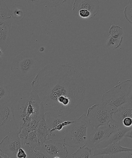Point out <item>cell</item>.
Masks as SVG:
<instances>
[{"instance_id": "obj_13", "label": "cell", "mask_w": 132, "mask_h": 158, "mask_svg": "<svg viewBox=\"0 0 132 158\" xmlns=\"http://www.w3.org/2000/svg\"><path fill=\"white\" fill-rule=\"evenodd\" d=\"M130 130L123 127H118L107 139L96 145L94 149L105 148L110 144L120 141L124 137L126 133Z\"/></svg>"}, {"instance_id": "obj_9", "label": "cell", "mask_w": 132, "mask_h": 158, "mask_svg": "<svg viewBox=\"0 0 132 158\" xmlns=\"http://www.w3.org/2000/svg\"><path fill=\"white\" fill-rule=\"evenodd\" d=\"M44 153L47 158H67L68 152L64 143L49 140L39 145L35 148Z\"/></svg>"}, {"instance_id": "obj_22", "label": "cell", "mask_w": 132, "mask_h": 158, "mask_svg": "<svg viewBox=\"0 0 132 158\" xmlns=\"http://www.w3.org/2000/svg\"><path fill=\"white\" fill-rule=\"evenodd\" d=\"M67 0H43L44 4L46 7H55L62 5Z\"/></svg>"}, {"instance_id": "obj_10", "label": "cell", "mask_w": 132, "mask_h": 158, "mask_svg": "<svg viewBox=\"0 0 132 158\" xmlns=\"http://www.w3.org/2000/svg\"><path fill=\"white\" fill-rule=\"evenodd\" d=\"M99 0H75L72 10L76 15L79 10L90 12L93 18L99 12Z\"/></svg>"}, {"instance_id": "obj_26", "label": "cell", "mask_w": 132, "mask_h": 158, "mask_svg": "<svg viewBox=\"0 0 132 158\" xmlns=\"http://www.w3.org/2000/svg\"><path fill=\"white\" fill-rule=\"evenodd\" d=\"M16 158H27V152L23 148H20L18 150L16 155Z\"/></svg>"}, {"instance_id": "obj_3", "label": "cell", "mask_w": 132, "mask_h": 158, "mask_svg": "<svg viewBox=\"0 0 132 158\" xmlns=\"http://www.w3.org/2000/svg\"><path fill=\"white\" fill-rule=\"evenodd\" d=\"M40 62L37 55L31 50H25L17 55L11 65L12 71L18 79L27 81L39 71Z\"/></svg>"}, {"instance_id": "obj_21", "label": "cell", "mask_w": 132, "mask_h": 158, "mask_svg": "<svg viewBox=\"0 0 132 158\" xmlns=\"http://www.w3.org/2000/svg\"><path fill=\"white\" fill-rule=\"evenodd\" d=\"M124 15L126 20L132 24V1H130L124 8Z\"/></svg>"}, {"instance_id": "obj_18", "label": "cell", "mask_w": 132, "mask_h": 158, "mask_svg": "<svg viewBox=\"0 0 132 158\" xmlns=\"http://www.w3.org/2000/svg\"><path fill=\"white\" fill-rule=\"evenodd\" d=\"M91 155V150L86 145L80 147L72 155L73 158H89Z\"/></svg>"}, {"instance_id": "obj_7", "label": "cell", "mask_w": 132, "mask_h": 158, "mask_svg": "<svg viewBox=\"0 0 132 158\" xmlns=\"http://www.w3.org/2000/svg\"><path fill=\"white\" fill-rule=\"evenodd\" d=\"M91 131L87 134V146L93 148L99 143L107 139L113 132L118 128V126L114 121L108 125L101 126L97 128L90 127Z\"/></svg>"}, {"instance_id": "obj_11", "label": "cell", "mask_w": 132, "mask_h": 158, "mask_svg": "<svg viewBox=\"0 0 132 158\" xmlns=\"http://www.w3.org/2000/svg\"><path fill=\"white\" fill-rule=\"evenodd\" d=\"M132 152V148H125L121 146L120 141L114 142L104 148L94 149L93 156L99 155H108L112 157V156L116 153L124 152Z\"/></svg>"}, {"instance_id": "obj_32", "label": "cell", "mask_w": 132, "mask_h": 158, "mask_svg": "<svg viewBox=\"0 0 132 158\" xmlns=\"http://www.w3.org/2000/svg\"><path fill=\"white\" fill-rule=\"evenodd\" d=\"M4 20L3 19H0V25L2 24L4 22Z\"/></svg>"}, {"instance_id": "obj_30", "label": "cell", "mask_w": 132, "mask_h": 158, "mask_svg": "<svg viewBox=\"0 0 132 158\" xmlns=\"http://www.w3.org/2000/svg\"><path fill=\"white\" fill-rule=\"evenodd\" d=\"M0 155H1V156H2L3 158H8V156H6V155L4 154V153H3L1 151V150H0Z\"/></svg>"}, {"instance_id": "obj_6", "label": "cell", "mask_w": 132, "mask_h": 158, "mask_svg": "<svg viewBox=\"0 0 132 158\" xmlns=\"http://www.w3.org/2000/svg\"><path fill=\"white\" fill-rule=\"evenodd\" d=\"M113 113L111 106L102 102L92 106L87 110L86 115L89 126L96 128L108 125L114 121L113 118Z\"/></svg>"}, {"instance_id": "obj_27", "label": "cell", "mask_w": 132, "mask_h": 158, "mask_svg": "<svg viewBox=\"0 0 132 158\" xmlns=\"http://www.w3.org/2000/svg\"><path fill=\"white\" fill-rule=\"evenodd\" d=\"M130 80V82L129 88L128 91V102L132 105V77Z\"/></svg>"}, {"instance_id": "obj_29", "label": "cell", "mask_w": 132, "mask_h": 158, "mask_svg": "<svg viewBox=\"0 0 132 158\" xmlns=\"http://www.w3.org/2000/svg\"><path fill=\"white\" fill-rule=\"evenodd\" d=\"M21 11L20 10H14V12L13 14L16 15L17 16H19L20 15H21Z\"/></svg>"}, {"instance_id": "obj_2", "label": "cell", "mask_w": 132, "mask_h": 158, "mask_svg": "<svg viewBox=\"0 0 132 158\" xmlns=\"http://www.w3.org/2000/svg\"><path fill=\"white\" fill-rule=\"evenodd\" d=\"M13 116L18 133L24 127L30 131L36 130L39 121L45 117L42 103L33 92L19 93L11 107Z\"/></svg>"}, {"instance_id": "obj_1", "label": "cell", "mask_w": 132, "mask_h": 158, "mask_svg": "<svg viewBox=\"0 0 132 158\" xmlns=\"http://www.w3.org/2000/svg\"><path fill=\"white\" fill-rule=\"evenodd\" d=\"M31 86L42 103L45 118L66 117L85 98L84 77L74 67L64 64L46 65L38 72Z\"/></svg>"}, {"instance_id": "obj_25", "label": "cell", "mask_w": 132, "mask_h": 158, "mask_svg": "<svg viewBox=\"0 0 132 158\" xmlns=\"http://www.w3.org/2000/svg\"><path fill=\"white\" fill-rule=\"evenodd\" d=\"M30 158H47V156H45L43 153L42 152L39 150H38L35 149L34 151L32 153L30 156Z\"/></svg>"}, {"instance_id": "obj_4", "label": "cell", "mask_w": 132, "mask_h": 158, "mask_svg": "<svg viewBox=\"0 0 132 158\" xmlns=\"http://www.w3.org/2000/svg\"><path fill=\"white\" fill-rule=\"evenodd\" d=\"M89 126L88 118L83 114L64 130L63 143L67 146L80 147L86 145L87 131Z\"/></svg>"}, {"instance_id": "obj_14", "label": "cell", "mask_w": 132, "mask_h": 158, "mask_svg": "<svg viewBox=\"0 0 132 158\" xmlns=\"http://www.w3.org/2000/svg\"><path fill=\"white\" fill-rule=\"evenodd\" d=\"M126 117L132 118V105L126 103L113 113V118L118 127L120 126L122 121Z\"/></svg>"}, {"instance_id": "obj_31", "label": "cell", "mask_w": 132, "mask_h": 158, "mask_svg": "<svg viewBox=\"0 0 132 158\" xmlns=\"http://www.w3.org/2000/svg\"><path fill=\"white\" fill-rule=\"evenodd\" d=\"M27 2H38V1H40V0H24Z\"/></svg>"}, {"instance_id": "obj_28", "label": "cell", "mask_w": 132, "mask_h": 158, "mask_svg": "<svg viewBox=\"0 0 132 158\" xmlns=\"http://www.w3.org/2000/svg\"><path fill=\"white\" fill-rule=\"evenodd\" d=\"M124 137H128L132 139V128L126 133Z\"/></svg>"}, {"instance_id": "obj_24", "label": "cell", "mask_w": 132, "mask_h": 158, "mask_svg": "<svg viewBox=\"0 0 132 158\" xmlns=\"http://www.w3.org/2000/svg\"><path fill=\"white\" fill-rule=\"evenodd\" d=\"M120 127L130 129L132 128V118L126 117L124 118L121 122Z\"/></svg>"}, {"instance_id": "obj_12", "label": "cell", "mask_w": 132, "mask_h": 158, "mask_svg": "<svg viewBox=\"0 0 132 158\" xmlns=\"http://www.w3.org/2000/svg\"><path fill=\"white\" fill-rule=\"evenodd\" d=\"M11 83L4 76H0V104H7L13 96Z\"/></svg>"}, {"instance_id": "obj_15", "label": "cell", "mask_w": 132, "mask_h": 158, "mask_svg": "<svg viewBox=\"0 0 132 158\" xmlns=\"http://www.w3.org/2000/svg\"><path fill=\"white\" fill-rule=\"evenodd\" d=\"M10 26L9 22L4 21L0 25V48L5 51L10 44Z\"/></svg>"}, {"instance_id": "obj_17", "label": "cell", "mask_w": 132, "mask_h": 158, "mask_svg": "<svg viewBox=\"0 0 132 158\" xmlns=\"http://www.w3.org/2000/svg\"><path fill=\"white\" fill-rule=\"evenodd\" d=\"M122 40L123 36L110 35L106 39L105 47L109 49L115 50L121 45Z\"/></svg>"}, {"instance_id": "obj_20", "label": "cell", "mask_w": 132, "mask_h": 158, "mask_svg": "<svg viewBox=\"0 0 132 158\" xmlns=\"http://www.w3.org/2000/svg\"><path fill=\"white\" fill-rule=\"evenodd\" d=\"M11 12L4 0H0V19H10Z\"/></svg>"}, {"instance_id": "obj_23", "label": "cell", "mask_w": 132, "mask_h": 158, "mask_svg": "<svg viewBox=\"0 0 132 158\" xmlns=\"http://www.w3.org/2000/svg\"><path fill=\"white\" fill-rule=\"evenodd\" d=\"M109 33L110 35H120L123 36V31L121 27L119 26L113 25L110 27Z\"/></svg>"}, {"instance_id": "obj_5", "label": "cell", "mask_w": 132, "mask_h": 158, "mask_svg": "<svg viewBox=\"0 0 132 158\" xmlns=\"http://www.w3.org/2000/svg\"><path fill=\"white\" fill-rule=\"evenodd\" d=\"M130 80H127L106 92L102 95L101 102L109 105L113 113L120 107L128 102V91Z\"/></svg>"}, {"instance_id": "obj_19", "label": "cell", "mask_w": 132, "mask_h": 158, "mask_svg": "<svg viewBox=\"0 0 132 158\" xmlns=\"http://www.w3.org/2000/svg\"><path fill=\"white\" fill-rule=\"evenodd\" d=\"M10 114V110L7 104H0V127L8 120Z\"/></svg>"}, {"instance_id": "obj_8", "label": "cell", "mask_w": 132, "mask_h": 158, "mask_svg": "<svg viewBox=\"0 0 132 158\" xmlns=\"http://www.w3.org/2000/svg\"><path fill=\"white\" fill-rule=\"evenodd\" d=\"M20 148H23V143L17 130L9 133L0 142V150L8 158H16Z\"/></svg>"}, {"instance_id": "obj_34", "label": "cell", "mask_w": 132, "mask_h": 158, "mask_svg": "<svg viewBox=\"0 0 132 158\" xmlns=\"http://www.w3.org/2000/svg\"></svg>"}, {"instance_id": "obj_16", "label": "cell", "mask_w": 132, "mask_h": 158, "mask_svg": "<svg viewBox=\"0 0 132 158\" xmlns=\"http://www.w3.org/2000/svg\"><path fill=\"white\" fill-rule=\"evenodd\" d=\"M39 145L43 143L49 139V128L46 122L45 117L39 121L36 130Z\"/></svg>"}, {"instance_id": "obj_33", "label": "cell", "mask_w": 132, "mask_h": 158, "mask_svg": "<svg viewBox=\"0 0 132 158\" xmlns=\"http://www.w3.org/2000/svg\"><path fill=\"white\" fill-rule=\"evenodd\" d=\"M3 55V52L2 50H1V48H0V57H1V56H2Z\"/></svg>"}]
</instances>
